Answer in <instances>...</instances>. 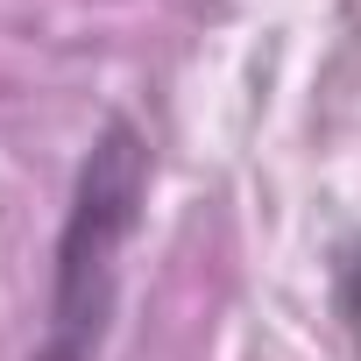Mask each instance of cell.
<instances>
[{
  "instance_id": "1",
  "label": "cell",
  "mask_w": 361,
  "mask_h": 361,
  "mask_svg": "<svg viewBox=\"0 0 361 361\" xmlns=\"http://www.w3.org/2000/svg\"><path fill=\"white\" fill-rule=\"evenodd\" d=\"M149 199V142L135 121H106L78 163L71 213L57 234V283H50V326L36 361H99L114 298H121V248L142 227Z\"/></svg>"
}]
</instances>
